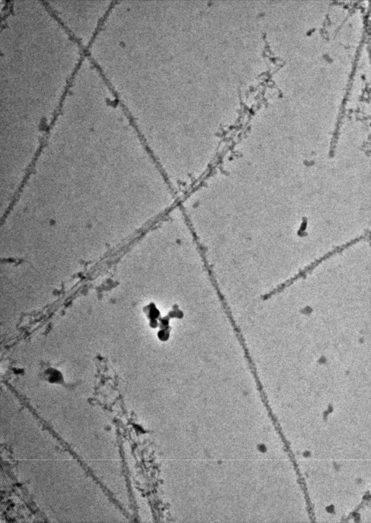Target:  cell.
<instances>
[{"instance_id": "obj_1", "label": "cell", "mask_w": 371, "mask_h": 523, "mask_svg": "<svg viewBox=\"0 0 371 523\" xmlns=\"http://www.w3.org/2000/svg\"><path fill=\"white\" fill-rule=\"evenodd\" d=\"M365 236L366 235H362L358 238H356L352 240L350 242H348L342 245L341 246L338 247L336 249H334L333 251L327 253L323 257L316 260L314 262L312 263L311 265L306 267L304 270L300 271L299 273L296 275L294 277H292V278H290L288 280L286 281L285 282L278 286L277 288L274 289L272 291L268 293V295L269 297H271L272 295H274V294H276L280 292L285 288L291 285L293 282H294V281L296 280L298 278H299L302 277H305L308 273L313 270V269H314L317 265H318L323 260L326 259L329 257H331V256H332L333 254H335L337 252L339 253L341 252L344 249L347 248L351 246V245L360 241V240H362Z\"/></svg>"}]
</instances>
